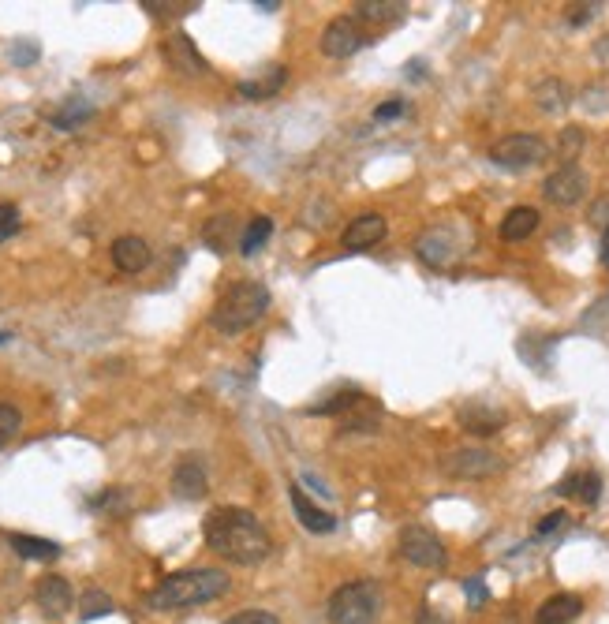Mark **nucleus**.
Returning a JSON list of instances; mask_svg holds the SVG:
<instances>
[{
	"mask_svg": "<svg viewBox=\"0 0 609 624\" xmlns=\"http://www.w3.org/2000/svg\"><path fill=\"white\" fill-rule=\"evenodd\" d=\"M202 535H206V546H210L213 554L243 568L262 565L273 554L270 531L258 524L255 512L236 509V505L213 509L206 516V524H202Z\"/></svg>",
	"mask_w": 609,
	"mask_h": 624,
	"instance_id": "obj_1",
	"label": "nucleus"
},
{
	"mask_svg": "<svg viewBox=\"0 0 609 624\" xmlns=\"http://www.w3.org/2000/svg\"><path fill=\"white\" fill-rule=\"evenodd\" d=\"M228 572L221 568H187V572H172L169 580H161L146 595V606L157 613L169 610H191V606H206L213 598L228 595Z\"/></svg>",
	"mask_w": 609,
	"mask_h": 624,
	"instance_id": "obj_2",
	"label": "nucleus"
},
{
	"mask_svg": "<svg viewBox=\"0 0 609 624\" xmlns=\"http://www.w3.org/2000/svg\"><path fill=\"white\" fill-rule=\"evenodd\" d=\"M266 311H270V288L262 281H236L228 284L225 292H221V299L213 303L210 322L217 333L236 337V333L255 326Z\"/></svg>",
	"mask_w": 609,
	"mask_h": 624,
	"instance_id": "obj_3",
	"label": "nucleus"
},
{
	"mask_svg": "<svg viewBox=\"0 0 609 624\" xmlns=\"http://www.w3.org/2000/svg\"><path fill=\"white\" fill-rule=\"evenodd\" d=\"M382 610V595H378V583L374 580H352L337 587L329 595V624H374Z\"/></svg>",
	"mask_w": 609,
	"mask_h": 624,
	"instance_id": "obj_4",
	"label": "nucleus"
},
{
	"mask_svg": "<svg viewBox=\"0 0 609 624\" xmlns=\"http://www.w3.org/2000/svg\"><path fill=\"white\" fill-rule=\"evenodd\" d=\"M438 468L449 475V479H460V483H479V479H490L497 471L505 468L501 456L482 449V445H464V449H453L438 460Z\"/></svg>",
	"mask_w": 609,
	"mask_h": 624,
	"instance_id": "obj_5",
	"label": "nucleus"
},
{
	"mask_svg": "<svg viewBox=\"0 0 609 624\" xmlns=\"http://www.w3.org/2000/svg\"><path fill=\"white\" fill-rule=\"evenodd\" d=\"M490 161L497 169H509V172H524L531 165L546 161V142L539 135H505L490 146Z\"/></svg>",
	"mask_w": 609,
	"mask_h": 624,
	"instance_id": "obj_6",
	"label": "nucleus"
},
{
	"mask_svg": "<svg viewBox=\"0 0 609 624\" xmlns=\"http://www.w3.org/2000/svg\"><path fill=\"white\" fill-rule=\"evenodd\" d=\"M415 255L430 270H449V266H456V258L464 255V247H460V240H456V232L449 225H434L415 240Z\"/></svg>",
	"mask_w": 609,
	"mask_h": 624,
	"instance_id": "obj_7",
	"label": "nucleus"
},
{
	"mask_svg": "<svg viewBox=\"0 0 609 624\" xmlns=\"http://www.w3.org/2000/svg\"><path fill=\"white\" fill-rule=\"evenodd\" d=\"M400 554L419 568H445V561H449L441 539L426 527H404L400 531Z\"/></svg>",
	"mask_w": 609,
	"mask_h": 624,
	"instance_id": "obj_8",
	"label": "nucleus"
},
{
	"mask_svg": "<svg viewBox=\"0 0 609 624\" xmlns=\"http://www.w3.org/2000/svg\"><path fill=\"white\" fill-rule=\"evenodd\" d=\"M318 45H322V53H326L329 60H348L367 45V34L359 27V19L340 15V19H333V23L322 30V42Z\"/></svg>",
	"mask_w": 609,
	"mask_h": 624,
	"instance_id": "obj_9",
	"label": "nucleus"
},
{
	"mask_svg": "<svg viewBox=\"0 0 609 624\" xmlns=\"http://www.w3.org/2000/svg\"><path fill=\"white\" fill-rule=\"evenodd\" d=\"M542 191H546V199H550L553 206H580V202L587 199V172H583L580 165H568L565 161L561 169L546 176Z\"/></svg>",
	"mask_w": 609,
	"mask_h": 624,
	"instance_id": "obj_10",
	"label": "nucleus"
},
{
	"mask_svg": "<svg viewBox=\"0 0 609 624\" xmlns=\"http://www.w3.org/2000/svg\"><path fill=\"white\" fill-rule=\"evenodd\" d=\"M456 419H460V426H464L468 434H475V438H490V434H497V430L505 426V412L494 408V404H486V400H468V404L456 412Z\"/></svg>",
	"mask_w": 609,
	"mask_h": 624,
	"instance_id": "obj_11",
	"label": "nucleus"
},
{
	"mask_svg": "<svg viewBox=\"0 0 609 624\" xmlns=\"http://www.w3.org/2000/svg\"><path fill=\"white\" fill-rule=\"evenodd\" d=\"M385 232H389V221L382 213H363V217H355L352 225L344 228L340 243H344V251H367V247L385 240Z\"/></svg>",
	"mask_w": 609,
	"mask_h": 624,
	"instance_id": "obj_12",
	"label": "nucleus"
},
{
	"mask_svg": "<svg viewBox=\"0 0 609 624\" xmlns=\"http://www.w3.org/2000/svg\"><path fill=\"white\" fill-rule=\"evenodd\" d=\"M288 501H292V509H296V520L311 535H329V531H337V516L326 509H318L311 497L303 494V486H288Z\"/></svg>",
	"mask_w": 609,
	"mask_h": 624,
	"instance_id": "obj_13",
	"label": "nucleus"
},
{
	"mask_svg": "<svg viewBox=\"0 0 609 624\" xmlns=\"http://www.w3.org/2000/svg\"><path fill=\"white\" fill-rule=\"evenodd\" d=\"M206 490H210V483H206V468L199 464V456H184L172 471V494L180 501H199V497H206Z\"/></svg>",
	"mask_w": 609,
	"mask_h": 624,
	"instance_id": "obj_14",
	"label": "nucleus"
},
{
	"mask_svg": "<svg viewBox=\"0 0 609 624\" xmlns=\"http://www.w3.org/2000/svg\"><path fill=\"white\" fill-rule=\"evenodd\" d=\"M161 53L169 60V68L180 71V75H206V71H210V64L202 60V53L195 49V42H191L187 34H172Z\"/></svg>",
	"mask_w": 609,
	"mask_h": 624,
	"instance_id": "obj_15",
	"label": "nucleus"
},
{
	"mask_svg": "<svg viewBox=\"0 0 609 624\" xmlns=\"http://www.w3.org/2000/svg\"><path fill=\"white\" fill-rule=\"evenodd\" d=\"M34 598L49 617H64L71 610V602H75V591H71V583L64 576H42L38 587H34Z\"/></svg>",
	"mask_w": 609,
	"mask_h": 624,
	"instance_id": "obj_16",
	"label": "nucleus"
},
{
	"mask_svg": "<svg viewBox=\"0 0 609 624\" xmlns=\"http://www.w3.org/2000/svg\"><path fill=\"white\" fill-rule=\"evenodd\" d=\"M113 266L120 273H142L150 266V243L142 236H120L113 240Z\"/></svg>",
	"mask_w": 609,
	"mask_h": 624,
	"instance_id": "obj_17",
	"label": "nucleus"
},
{
	"mask_svg": "<svg viewBox=\"0 0 609 624\" xmlns=\"http://www.w3.org/2000/svg\"><path fill=\"white\" fill-rule=\"evenodd\" d=\"M580 613H583V598L561 591V595H550L535 610V624H572Z\"/></svg>",
	"mask_w": 609,
	"mask_h": 624,
	"instance_id": "obj_18",
	"label": "nucleus"
},
{
	"mask_svg": "<svg viewBox=\"0 0 609 624\" xmlns=\"http://www.w3.org/2000/svg\"><path fill=\"white\" fill-rule=\"evenodd\" d=\"M553 494L561 497H580L583 505H598V497H602V479H598V471H572L565 475Z\"/></svg>",
	"mask_w": 609,
	"mask_h": 624,
	"instance_id": "obj_19",
	"label": "nucleus"
},
{
	"mask_svg": "<svg viewBox=\"0 0 609 624\" xmlns=\"http://www.w3.org/2000/svg\"><path fill=\"white\" fill-rule=\"evenodd\" d=\"M539 210L535 206H512L509 213H505V221H501V240L505 243H520L527 240L535 228H539Z\"/></svg>",
	"mask_w": 609,
	"mask_h": 624,
	"instance_id": "obj_20",
	"label": "nucleus"
},
{
	"mask_svg": "<svg viewBox=\"0 0 609 624\" xmlns=\"http://www.w3.org/2000/svg\"><path fill=\"white\" fill-rule=\"evenodd\" d=\"M284 83H288V68H284V64H273L262 79H247V83H240V94L247 101H266V98H273V94H281Z\"/></svg>",
	"mask_w": 609,
	"mask_h": 624,
	"instance_id": "obj_21",
	"label": "nucleus"
},
{
	"mask_svg": "<svg viewBox=\"0 0 609 624\" xmlns=\"http://www.w3.org/2000/svg\"><path fill=\"white\" fill-rule=\"evenodd\" d=\"M535 105H539L546 116L565 113L568 105H572V90H568V83H561V79H542V83L535 86Z\"/></svg>",
	"mask_w": 609,
	"mask_h": 624,
	"instance_id": "obj_22",
	"label": "nucleus"
},
{
	"mask_svg": "<svg viewBox=\"0 0 609 624\" xmlns=\"http://www.w3.org/2000/svg\"><path fill=\"white\" fill-rule=\"evenodd\" d=\"M8 542H12V550L19 557H27V561H57L60 557V546L53 539H38V535H8Z\"/></svg>",
	"mask_w": 609,
	"mask_h": 624,
	"instance_id": "obj_23",
	"label": "nucleus"
},
{
	"mask_svg": "<svg viewBox=\"0 0 609 624\" xmlns=\"http://www.w3.org/2000/svg\"><path fill=\"white\" fill-rule=\"evenodd\" d=\"M355 12L367 23H400L408 15V4L404 0H359Z\"/></svg>",
	"mask_w": 609,
	"mask_h": 624,
	"instance_id": "obj_24",
	"label": "nucleus"
},
{
	"mask_svg": "<svg viewBox=\"0 0 609 624\" xmlns=\"http://www.w3.org/2000/svg\"><path fill=\"white\" fill-rule=\"evenodd\" d=\"M202 240H206L213 255H228V247L236 240V221L232 217H210L206 228H202Z\"/></svg>",
	"mask_w": 609,
	"mask_h": 624,
	"instance_id": "obj_25",
	"label": "nucleus"
},
{
	"mask_svg": "<svg viewBox=\"0 0 609 624\" xmlns=\"http://www.w3.org/2000/svg\"><path fill=\"white\" fill-rule=\"evenodd\" d=\"M94 116V105L90 101H83V98H68L64 101V109H57V113L49 116V124L57 131H75L83 120H90Z\"/></svg>",
	"mask_w": 609,
	"mask_h": 624,
	"instance_id": "obj_26",
	"label": "nucleus"
},
{
	"mask_svg": "<svg viewBox=\"0 0 609 624\" xmlns=\"http://www.w3.org/2000/svg\"><path fill=\"white\" fill-rule=\"evenodd\" d=\"M270 236H273V221L270 217H255L251 225L243 228V236H240V255H258L266 243H270Z\"/></svg>",
	"mask_w": 609,
	"mask_h": 624,
	"instance_id": "obj_27",
	"label": "nucleus"
},
{
	"mask_svg": "<svg viewBox=\"0 0 609 624\" xmlns=\"http://www.w3.org/2000/svg\"><path fill=\"white\" fill-rule=\"evenodd\" d=\"M363 393L359 389H340V393H333L329 400H322V404H314V408H307L311 415H340V412H348V408H359L363 404Z\"/></svg>",
	"mask_w": 609,
	"mask_h": 624,
	"instance_id": "obj_28",
	"label": "nucleus"
},
{
	"mask_svg": "<svg viewBox=\"0 0 609 624\" xmlns=\"http://www.w3.org/2000/svg\"><path fill=\"white\" fill-rule=\"evenodd\" d=\"M116 606L113 598L105 595V591H86L83 598H79V613H83V621H98V617H109Z\"/></svg>",
	"mask_w": 609,
	"mask_h": 624,
	"instance_id": "obj_29",
	"label": "nucleus"
},
{
	"mask_svg": "<svg viewBox=\"0 0 609 624\" xmlns=\"http://www.w3.org/2000/svg\"><path fill=\"white\" fill-rule=\"evenodd\" d=\"M142 8L150 15H157V19H165V15H187L195 12L199 4L195 0H142Z\"/></svg>",
	"mask_w": 609,
	"mask_h": 624,
	"instance_id": "obj_30",
	"label": "nucleus"
},
{
	"mask_svg": "<svg viewBox=\"0 0 609 624\" xmlns=\"http://www.w3.org/2000/svg\"><path fill=\"white\" fill-rule=\"evenodd\" d=\"M90 505H94V509H101V512H109V516H124V512L131 509V501H128V494H124V490H105V494L94 497Z\"/></svg>",
	"mask_w": 609,
	"mask_h": 624,
	"instance_id": "obj_31",
	"label": "nucleus"
},
{
	"mask_svg": "<svg viewBox=\"0 0 609 624\" xmlns=\"http://www.w3.org/2000/svg\"><path fill=\"white\" fill-rule=\"evenodd\" d=\"M19 426H23V415L15 404H0V445H8V441L19 434Z\"/></svg>",
	"mask_w": 609,
	"mask_h": 624,
	"instance_id": "obj_32",
	"label": "nucleus"
},
{
	"mask_svg": "<svg viewBox=\"0 0 609 624\" xmlns=\"http://www.w3.org/2000/svg\"><path fill=\"white\" fill-rule=\"evenodd\" d=\"M464 598H468L471 610H479V606H486V602H490V591H486L482 576H468V580H464Z\"/></svg>",
	"mask_w": 609,
	"mask_h": 624,
	"instance_id": "obj_33",
	"label": "nucleus"
},
{
	"mask_svg": "<svg viewBox=\"0 0 609 624\" xmlns=\"http://www.w3.org/2000/svg\"><path fill=\"white\" fill-rule=\"evenodd\" d=\"M15 232H19V210L12 202H0V243L12 240Z\"/></svg>",
	"mask_w": 609,
	"mask_h": 624,
	"instance_id": "obj_34",
	"label": "nucleus"
},
{
	"mask_svg": "<svg viewBox=\"0 0 609 624\" xmlns=\"http://www.w3.org/2000/svg\"><path fill=\"white\" fill-rule=\"evenodd\" d=\"M404 113H408V101L389 98L385 105H378V109H374V120H378V124H389V120H400Z\"/></svg>",
	"mask_w": 609,
	"mask_h": 624,
	"instance_id": "obj_35",
	"label": "nucleus"
},
{
	"mask_svg": "<svg viewBox=\"0 0 609 624\" xmlns=\"http://www.w3.org/2000/svg\"><path fill=\"white\" fill-rule=\"evenodd\" d=\"M565 15H568L572 27H583V23H591V19L598 15V4H568Z\"/></svg>",
	"mask_w": 609,
	"mask_h": 624,
	"instance_id": "obj_36",
	"label": "nucleus"
},
{
	"mask_svg": "<svg viewBox=\"0 0 609 624\" xmlns=\"http://www.w3.org/2000/svg\"><path fill=\"white\" fill-rule=\"evenodd\" d=\"M225 624H281V621H277L270 610H243V613H236V617H228Z\"/></svg>",
	"mask_w": 609,
	"mask_h": 624,
	"instance_id": "obj_37",
	"label": "nucleus"
},
{
	"mask_svg": "<svg viewBox=\"0 0 609 624\" xmlns=\"http://www.w3.org/2000/svg\"><path fill=\"white\" fill-rule=\"evenodd\" d=\"M568 524V512H550V516H542V524L535 527V539H546L553 531H561Z\"/></svg>",
	"mask_w": 609,
	"mask_h": 624,
	"instance_id": "obj_38",
	"label": "nucleus"
},
{
	"mask_svg": "<svg viewBox=\"0 0 609 624\" xmlns=\"http://www.w3.org/2000/svg\"><path fill=\"white\" fill-rule=\"evenodd\" d=\"M583 146V135L580 128H565V135H561V154L568 157V165H572V157H576V150Z\"/></svg>",
	"mask_w": 609,
	"mask_h": 624,
	"instance_id": "obj_39",
	"label": "nucleus"
},
{
	"mask_svg": "<svg viewBox=\"0 0 609 624\" xmlns=\"http://www.w3.org/2000/svg\"><path fill=\"white\" fill-rule=\"evenodd\" d=\"M34 57H38V49H34V45H19V49H12L15 64H30Z\"/></svg>",
	"mask_w": 609,
	"mask_h": 624,
	"instance_id": "obj_40",
	"label": "nucleus"
},
{
	"mask_svg": "<svg viewBox=\"0 0 609 624\" xmlns=\"http://www.w3.org/2000/svg\"><path fill=\"white\" fill-rule=\"evenodd\" d=\"M606 217H609V202H598L595 210H591V221H595V225H606V228H609Z\"/></svg>",
	"mask_w": 609,
	"mask_h": 624,
	"instance_id": "obj_41",
	"label": "nucleus"
},
{
	"mask_svg": "<svg viewBox=\"0 0 609 624\" xmlns=\"http://www.w3.org/2000/svg\"><path fill=\"white\" fill-rule=\"evenodd\" d=\"M602 266L609 270V228H602Z\"/></svg>",
	"mask_w": 609,
	"mask_h": 624,
	"instance_id": "obj_42",
	"label": "nucleus"
},
{
	"mask_svg": "<svg viewBox=\"0 0 609 624\" xmlns=\"http://www.w3.org/2000/svg\"><path fill=\"white\" fill-rule=\"evenodd\" d=\"M255 8H258V12H277L281 4H277V0H255Z\"/></svg>",
	"mask_w": 609,
	"mask_h": 624,
	"instance_id": "obj_43",
	"label": "nucleus"
},
{
	"mask_svg": "<svg viewBox=\"0 0 609 624\" xmlns=\"http://www.w3.org/2000/svg\"><path fill=\"white\" fill-rule=\"evenodd\" d=\"M595 57L598 60H609V38H602V42L595 45Z\"/></svg>",
	"mask_w": 609,
	"mask_h": 624,
	"instance_id": "obj_44",
	"label": "nucleus"
},
{
	"mask_svg": "<svg viewBox=\"0 0 609 624\" xmlns=\"http://www.w3.org/2000/svg\"><path fill=\"white\" fill-rule=\"evenodd\" d=\"M419 624H445V621H441V617H434V613H423V621H419Z\"/></svg>",
	"mask_w": 609,
	"mask_h": 624,
	"instance_id": "obj_45",
	"label": "nucleus"
},
{
	"mask_svg": "<svg viewBox=\"0 0 609 624\" xmlns=\"http://www.w3.org/2000/svg\"><path fill=\"white\" fill-rule=\"evenodd\" d=\"M12 341V333H0V344H8Z\"/></svg>",
	"mask_w": 609,
	"mask_h": 624,
	"instance_id": "obj_46",
	"label": "nucleus"
}]
</instances>
